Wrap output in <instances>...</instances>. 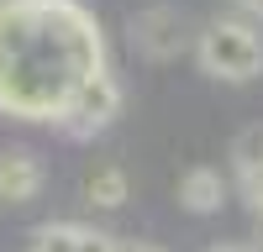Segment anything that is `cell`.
Returning a JSON list of instances; mask_svg holds the SVG:
<instances>
[{"label": "cell", "mask_w": 263, "mask_h": 252, "mask_svg": "<svg viewBox=\"0 0 263 252\" xmlns=\"http://www.w3.org/2000/svg\"><path fill=\"white\" fill-rule=\"evenodd\" d=\"M16 6H21V0H0V21H6V16H11Z\"/></svg>", "instance_id": "4fadbf2b"}, {"label": "cell", "mask_w": 263, "mask_h": 252, "mask_svg": "<svg viewBox=\"0 0 263 252\" xmlns=\"http://www.w3.org/2000/svg\"><path fill=\"white\" fill-rule=\"evenodd\" d=\"M116 252H158V247H147V242H116Z\"/></svg>", "instance_id": "8fae6325"}, {"label": "cell", "mask_w": 263, "mask_h": 252, "mask_svg": "<svg viewBox=\"0 0 263 252\" xmlns=\"http://www.w3.org/2000/svg\"><path fill=\"white\" fill-rule=\"evenodd\" d=\"M179 205L195 210V216H211V210H221V205H227V179L216 174V168L195 163L190 174L179 179Z\"/></svg>", "instance_id": "8992f818"}, {"label": "cell", "mask_w": 263, "mask_h": 252, "mask_svg": "<svg viewBox=\"0 0 263 252\" xmlns=\"http://www.w3.org/2000/svg\"><path fill=\"white\" fill-rule=\"evenodd\" d=\"M37 189H42V163L32 153H21V147L0 153V205H27L37 200Z\"/></svg>", "instance_id": "5b68a950"}, {"label": "cell", "mask_w": 263, "mask_h": 252, "mask_svg": "<svg viewBox=\"0 0 263 252\" xmlns=\"http://www.w3.org/2000/svg\"><path fill=\"white\" fill-rule=\"evenodd\" d=\"M79 231H84V226H69V221H42V226L32 231V247H27V252H74Z\"/></svg>", "instance_id": "ba28073f"}, {"label": "cell", "mask_w": 263, "mask_h": 252, "mask_svg": "<svg viewBox=\"0 0 263 252\" xmlns=\"http://www.w3.org/2000/svg\"><path fill=\"white\" fill-rule=\"evenodd\" d=\"M126 195H132V184H126V174L116 163H100L90 179H84V200L90 205H100V210H116V205H126Z\"/></svg>", "instance_id": "52a82bcc"}, {"label": "cell", "mask_w": 263, "mask_h": 252, "mask_svg": "<svg viewBox=\"0 0 263 252\" xmlns=\"http://www.w3.org/2000/svg\"><path fill=\"white\" fill-rule=\"evenodd\" d=\"M100 69L105 37L79 0H21L0 21V111L16 121H53Z\"/></svg>", "instance_id": "6da1fadb"}, {"label": "cell", "mask_w": 263, "mask_h": 252, "mask_svg": "<svg viewBox=\"0 0 263 252\" xmlns=\"http://www.w3.org/2000/svg\"><path fill=\"white\" fill-rule=\"evenodd\" d=\"M211 252H258V247H253V242H216Z\"/></svg>", "instance_id": "30bf717a"}, {"label": "cell", "mask_w": 263, "mask_h": 252, "mask_svg": "<svg viewBox=\"0 0 263 252\" xmlns=\"http://www.w3.org/2000/svg\"><path fill=\"white\" fill-rule=\"evenodd\" d=\"M237 6H242L248 16H263V0H237Z\"/></svg>", "instance_id": "7c38bea8"}, {"label": "cell", "mask_w": 263, "mask_h": 252, "mask_svg": "<svg viewBox=\"0 0 263 252\" xmlns=\"http://www.w3.org/2000/svg\"><path fill=\"white\" fill-rule=\"evenodd\" d=\"M132 42H137V53H147V58H179L190 42H195V27H190V11H179V6H142L137 16H132Z\"/></svg>", "instance_id": "277c9868"}, {"label": "cell", "mask_w": 263, "mask_h": 252, "mask_svg": "<svg viewBox=\"0 0 263 252\" xmlns=\"http://www.w3.org/2000/svg\"><path fill=\"white\" fill-rule=\"evenodd\" d=\"M195 53H200V69L211 79L227 84H248L263 74V32L248 21H211L195 37Z\"/></svg>", "instance_id": "7a4b0ae2"}, {"label": "cell", "mask_w": 263, "mask_h": 252, "mask_svg": "<svg viewBox=\"0 0 263 252\" xmlns=\"http://www.w3.org/2000/svg\"><path fill=\"white\" fill-rule=\"evenodd\" d=\"M116 111H121V84L100 69V74H90L69 100H63V111H58L53 121H58L69 137H95V132H105V126L116 121Z\"/></svg>", "instance_id": "3957f363"}, {"label": "cell", "mask_w": 263, "mask_h": 252, "mask_svg": "<svg viewBox=\"0 0 263 252\" xmlns=\"http://www.w3.org/2000/svg\"><path fill=\"white\" fill-rule=\"evenodd\" d=\"M74 252H116V237H105V231H79Z\"/></svg>", "instance_id": "9c48e42d"}]
</instances>
